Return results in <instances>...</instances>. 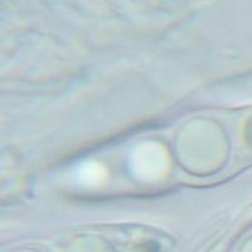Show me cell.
<instances>
[{
    "mask_svg": "<svg viewBox=\"0 0 252 252\" xmlns=\"http://www.w3.org/2000/svg\"><path fill=\"white\" fill-rule=\"evenodd\" d=\"M164 166L165 158L161 155V150L158 146H146L135 155V169L143 178L152 179L157 177L160 174Z\"/></svg>",
    "mask_w": 252,
    "mask_h": 252,
    "instance_id": "6da1fadb",
    "label": "cell"
},
{
    "mask_svg": "<svg viewBox=\"0 0 252 252\" xmlns=\"http://www.w3.org/2000/svg\"><path fill=\"white\" fill-rule=\"evenodd\" d=\"M103 178H105V172L100 165L90 164L81 170V179L89 186H96V184L101 183Z\"/></svg>",
    "mask_w": 252,
    "mask_h": 252,
    "instance_id": "7a4b0ae2",
    "label": "cell"
}]
</instances>
